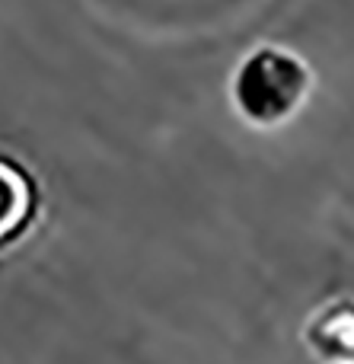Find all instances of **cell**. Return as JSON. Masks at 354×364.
<instances>
[{
	"mask_svg": "<svg viewBox=\"0 0 354 364\" xmlns=\"http://www.w3.org/2000/svg\"><path fill=\"white\" fill-rule=\"evenodd\" d=\"M313 70L297 51L259 45L233 70L230 100L253 128H278L291 122L310 100Z\"/></svg>",
	"mask_w": 354,
	"mask_h": 364,
	"instance_id": "cell-1",
	"label": "cell"
},
{
	"mask_svg": "<svg viewBox=\"0 0 354 364\" xmlns=\"http://www.w3.org/2000/svg\"><path fill=\"white\" fill-rule=\"evenodd\" d=\"M304 342L323 361H354V297H329L304 323Z\"/></svg>",
	"mask_w": 354,
	"mask_h": 364,
	"instance_id": "cell-2",
	"label": "cell"
},
{
	"mask_svg": "<svg viewBox=\"0 0 354 364\" xmlns=\"http://www.w3.org/2000/svg\"><path fill=\"white\" fill-rule=\"evenodd\" d=\"M32 211V188L29 179L16 166L0 160V243L13 240L26 227Z\"/></svg>",
	"mask_w": 354,
	"mask_h": 364,
	"instance_id": "cell-3",
	"label": "cell"
},
{
	"mask_svg": "<svg viewBox=\"0 0 354 364\" xmlns=\"http://www.w3.org/2000/svg\"><path fill=\"white\" fill-rule=\"evenodd\" d=\"M323 364H354V361H323Z\"/></svg>",
	"mask_w": 354,
	"mask_h": 364,
	"instance_id": "cell-4",
	"label": "cell"
}]
</instances>
